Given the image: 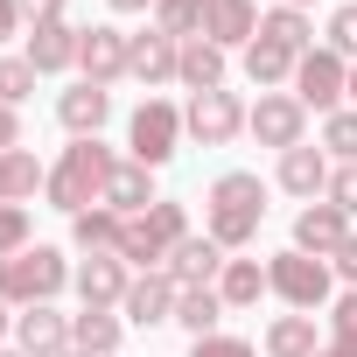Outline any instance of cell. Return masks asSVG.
<instances>
[{
  "mask_svg": "<svg viewBox=\"0 0 357 357\" xmlns=\"http://www.w3.org/2000/svg\"><path fill=\"white\" fill-rule=\"evenodd\" d=\"M204 218H211V238H218L225 252L252 245V238H259V225H266V183H259L252 168L218 175L211 197H204Z\"/></svg>",
  "mask_w": 357,
  "mask_h": 357,
  "instance_id": "cell-1",
  "label": "cell"
},
{
  "mask_svg": "<svg viewBox=\"0 0 357 357\" xmlns=\"http://www.w3.org/2000/svg\"><path fill=\"white\" fill-rule=\"evenodd\" d=\"M112 168H119V161H112V147H105V140H70V147H63V161L50 168V183H43V190H50V204H56V211H70V218H77V211L105 204Z\"/></svg>",
  "mask_w": 357,
  "mask_h": 357,
  "instance_id": "cell-2",
  "label": "cell"
},
{
  "mask_svg": "<svg viewBox=\"0 0 357 357\" xmlns=\"http://www.w3.org/2000/svg\"><path fill=\"white\" fill-rule=\"evenodd\" d=\"M190 238V211L183 204H154V211H140V218H126V231H119V259L126 266H140V273H161L168 266V252Z\"/></svg>",
  "mask_w": 357,
  "mask_h": 357,
  "instance_id": "cell-3",
  "label": "cell"
},
{
  "mask_svg": "<svg viewBox=\"0 0 357 357\" xmlns=\"http://www.w3.org/2000/svg\"><path fill=\"white\" fill-rule=\"evenodd\" d=\"M63 280H70V266H63L56 245H29V252H15V259H0V301H8V308L56 301Z\"/></svg>",
  "mask_w": 357,
  "mask_h": 357,
  "instance_id": "cell-4",
  "label": "cell"
},
{
  "mask_svg": "<svg viewBox=\"0 0 357 357\" xmlns=\"http://www.w3.org/2000/svg\"><path fill=\"white\" fill-rule=\"evenodd\" d=\"M266 287L287 301V308H301V315H315L322 301H329V259H308V252H273L266 259Z\"/></svg>",
  "mask_w": 357,
  "mask_h": 357,
  "instance_id": "cell-5",
  "label": "cell"
},
{
  "mask_svg": "<svg viewBox=\"0 0 357 357\" xmlns=\"http://www.w3.org/2000/svg\"><path fill=\"white\" fill-rule=\"evenodd\" d=\"M126 147H133V161H140V168L175 161V147H183V112H175L168 98L133 105V119H126Z\"/></svg>",
  "mask_w": 357,
  "mask_h": 357,
  "instance_id": "cell-6",
  "label": "cell"
},
{
  "mask_svg": "<svg viewBox=\"0 0 357 357\" xmlns=\"http://www.w3.org/2000/svg\"><path fill=\"white\" fill-rule=\"evenodd\" d=\"M343 91H350V63H343L336 50H308V56L294 63V98H301V105H315L322 119H329V112H343Z\"/></svg>",
  "mask_w": 357,
  "mask_h": 357,
  "instance_id": "cell-7",
  "label": "cell"
},
{
  "mask_svg": "<svg viewBox=\"0 0 357 357\" xmlns=\"http://www.w3.org/2000/svg\"><path fill=\"white\" fill-rule=\"evenodd\" d=\"M245 119H252V112L238 105V91H197L190 112H183V133L204 140V147H225V140L245 133Z\"/></svg>",
  "mask_w": 357,
  "mask_h": 357,
  "instance_id": "cell-8",
  "label": "cell"
},
{
  "mask_svg": "<svg viewBox=\"0 0 357 357\" xmlns=\"http://www.w3.org/2000/svg\"><path fill=\"white\" fill-rule=\"evenodd\" d=\"M245 126L259 133V147H280V154H287V147H301V133H308V105H301L294 91H266Z\"/></svg>",
  "mask_w": 357,
  "mask_h": 357,
  "instance_id": "cell-9",
  "label": "cell"
},
{
  "mask_svg": "<svg viewBox=\"0 0 357 357\" xmlns=\"http://www.w3.org/2000/svg\"><path fill=\"white\" fill-rule=\"evenodd\" d=\"M175 70H183V43L175 36H161V29L126 36V77H140L154 91V84H175Z\"/></svg>",
  "mask_w": 357,
  "mask_h": 357,
  "instance_id": "cell-10",
  "label": "cell"
},
{
  "mask_svg": "<svg viewBox=\"0 0 357 357\" xmlns=\"http://www.w3.org/2000/svg\"><path fill=\"white\" fill-rule=\"evenodd\" d=\"M197 36L218 50H238L259 36V8L252 0H197Z\"/></svg>",
  "mask_w": 357,
  "mask_h": 357,
  "instance_id": "cell-11",
  "label": "cell"
},
{
  "mask_svg": "<svg viewBox=\"0 0 357 357\" xmlns=\"http://www.w3.org/2000/svg\"><path fill=\"white\" fill-rule=\"evenodd\" d=\"M70 280H77V301H84V308H119V301H126V287H133V273H126V259H119V252H91Z\"/></svg>",
  "mask_w": 357,
  "mask_h": 357,
  "instance_id": "cell-12",
  "label": "cell"
},
{
  "mask_svg": "<svg viewBox=\"0 0 357 357\" xmlns=\"http://www.w3.org/2000/svg\"><path fill=\"white\" fill-rule=\"evenodd\" d=\"M15 350H29V357H63V350H70V315H56L50 301L22 308V315H15Z\"/></svg>",
  "mask_w": 357,
  "mask_h": 357,
  "instance_id": "cell-13",
  "label": "cell"
},
{
  "mask_svg": "<svg viewBox=\"0 0 357 357\" xmlns=\"http://www.w3.org/2000/svg\"><path fill=\"white\" fill-rule=\"evenodd\" d=\"M175 294H183V287H175V273L161 266V273H140L133 287H126V301H119V315L126 322H175Z\"/></svg>",
  "mask_w": 357,
  "mask_h": 357,
  "instance_id": "cell-14",
  "label": "cell"
},
{
  "mask_svg": "<svg viewBox=\"0 0 357 357\" xmlns=\"http://www.w3.org/2000/svg\"><path fill=\"white\" fill-rule=\"evenodd\" d=\"M77 63H84V77H91V84H119V77H126V29H112V22H91V29H84V50H77Z\"/></svg>",
  "mask_w": 357,
  "mask_h": 357,
  "instance_id": "cell-15",
  "label": "cell"
},
{
  "mask_svg": "<svg viewBox=\"0 0 357 357\" xmlns=\"http://www.w3.org/2000/svg\"><path fill=\"white\" fill-rule=\"evenodd\" d=\"M56 119H63L77 140H98V126L112 119V91H105V84H91V77H77V84L56 98Z\"/></svg>",
  "mask_w": 357,
  "mask_h": 357,
  "instance_id": "cell-16",
  "label": "cell"
},
{
  "mask_svg": "<svg viewBox=\"0 0 357 357\" xmlns=\"http://www.w3.org/2000/svg\"><path fill=\"white\" fill-rule=\"evenodd\" d=\"M343 238H350V218H343L336 204H308V211L294 218V252H308V259H336Z\"/></svg>",
  "mask_w": 357,
  "mask_h": 357,
  "instance_id": "cell-17",
  "label": "cell"
},
{
  "mask_svg": "<svg viewBox=\"0 0 357 357\" xmlns=\"http://www.w3.org/2000/svg\"><path fill=\"white\" fill-rule=\"evenodd\" d=\"M77 50H84V29H70V22H43V29H29V63H36V77L70 70Z\"/></svg>",
  "mask_w": 357,
  "mask_h": 357,
  "instance_id": "cell-18",
  "label": "cell"
},
{
  "mask_svg": "<svg viewBox=\"0 0 357 357\" xmlns=\"http://www.w3.org/2000/svg\"><path fill=\"white\" fill-rule=\"evenodd\" d=\"M225 259H231V252L204 231V238H183V245L168 252V273H175V287H211V280L225 273Z\"/></svg>",
  "mask_w": 357,
  "mask_h": 357,
  "instance_id": "cell-19",
  "label": "cell"
},
{
  "mask_svg": "<svg viewBox=\"0 0 357 357\" xmlns=\"http://www.w3.org/2000/svg\"><path fill=\"white\" fill-rule=\"evenodd\" d=\"M280 190L315 204V197L329 190V154H322V147H308V140H301V147H287V154H280Z\"/></svg>",
  "mask_w": 357,
  "mask_h": 357,
  "instance_id": "cell-20",
  "label": "cell"
},
{
  "mask_svg": "<svg viewBox=\"0 0 357 357\" xmlns=\"http://www.w3.org/2000/svg\"><path fill=\"white\" fill-rule=\"evenodd\" d=\"M161 197H154V168H140V161H119L112 168V183H105V211H119V218H140V211H154Z\"/></svg>",
  "mask_w": 357,
  "mask_h": 357,
  "instance_id": "cell-21",
  "label": "cell"
},
{
  "mask_svg": "<svg viewBox=\"0 0 357 357\" xmlns=\"http://www.w3.org/2000/svg\"><path fill=\"white\" fill-rule=\"evenodd\" d=\"M119 322H126V315H112V308L70 315V350H84V357H119Z\"/></svg>",
  "mask_w": 357,
  "mask_h": 357,
  "instance_id": "cell-22",
  "label": "cell"
},
{
  "mask_svg": "<svg viewBox=\"0 0 357 357\" xmlns=\"http://www.w3.org/2000/svg\"><path fill=\"white\" fill-rule=\"evenodd\" d=\"M50 183V168L29 154V147H0V204H22Z\"/></svg>",
  "mask_w": 357,
  "mask_h": 357,
  "instance_id": "cell-23",
  "label": "cell"
},
{
  "mask_svg": "<svg viewBox=\"0 0 357 357\" xmlns=\"http://www.w3.org/2000/svg\"><path fill=\"white\" fill-rule=\"evenodd\" d=\"M175 77L190 84V98H197V91H225V50L204 43V36H190V43H183V70H175Z\"/></svg>",
  "mask_w": 357,
  "mask_h": 357,
  "instance_id": "cell-24",
  "label": "cell"
},
{
  "mask_svg": "<svg viewBox=\"0 0 357 357\" xmlns=\"http://www.w3.org/2000/svg\"><path fill=\"white\" fill-rule=\"evenodd\" d=\"M218 294H225V308H259V294H273V287H266V266L259 259H225Z\"/></svg>",
  "mask_w": 357,
  "mask_h": 357,
  "instance_id": "cell-25",
  "label": "cell"
},
{
  "mask_svg": "<svg viewBox=\"0 0 357 357\" xmlns=\"http://www.w3.org/2000/svg\"><path fill=\"white\" fill-rule=\"evenodd\" d=\"M322 343H315V315H273L266 322V357H315Z\"/></svg>",
  "mask_w": 357,
  "mask_h": 357,
  "instance_id": "cell-26",
  "label": "cell"
},
{
  "mask_svg": "<svg viewBox=\"0 0 357 357\" xmlns=\"http://www.w3.org/2000/svg\"><path fill=\"white\" fill-rule=\"evenodd\" d=\"M119 231H126V218H119V211H105V204H91V211H77V218H70V238H77L84 252H119Z\"/></svg>",
  "mask_w": 357,
  "mask_h": 357,
  "instance_id": "cell-27",
  "label": "cell"
},
{
  "mask_svg": "<svg viewBox=\"0 0 357 357\" xmlns=\"http://www.w3.org/2000/svg\"><path fill=\"white\" fill-rule=\"evenodd\" d=\"M218 315H225L218 287H183V294H175V322H183L190 336H218Z\"/></svg>",
  "mask_w": 357,
  "mask_h": 357,
  "instance_id": "cell-28",
  "label": "cell"
},
{
  "mask_svg": "<svg viewBox=\"0 0 357 357\" xmlns=\"http://www.w3.org/2000/svg\"><path fill=\"white\" fill-rule=\"evenodd\" d=\"M308 15L301 8H273V15H259V43H273V50H287V56H308Z\"/></svg>",
  "mask_w": 357,
  "mask_h": 357,
  "instance_id": "cell-29",
  "label": "cell"
},
{
  "mask_svg": "<svg viewBox=\"0 0 357 357\" xmlns=\"http://www.w3.org/2000/svg\"><path fill=\"white\" fill-rule=\"evenodd\" d=\"M294 63H301V56H287V50H273V43H259V36L245 43V77H252L259 91L287 84V77H294Z\"/></svg>",
  "mask_w": 357,
  "mask_h": 357,
  "instance_id": "cell-30",
  "label": "cell"
},
{
  "mask_svg": "<svg viewBox=\"0 0 357 357\" xmlns=\"http://www.w3.org/2000/svg\"><path fill=\"white\" fill-rule=\"evenodd\" d=\"M329 350L336 357H357V287L329 301Z\"/></svg>",
  "mask_w": 357,
  "mask_h": 357,
  "instance_id": "cell-31",
  "label": "cell"
},
{
  "mask_svg": "<svg viewBox=\"0 0 357 357\" xmlns=\"http://www.w3.org/2000/svg\"><path fill=\"white\" fill-rule=\"evenodd\" d=\"M36 91V63L29 56H0V105H22Z\"/></svg>",
  "mask_w": 357,
  "mask_h": 357,
  "instance_id": "cell-32",
  "label": "cell"
},
{
  "mask_svg": "<svg viewBox=\"0 0 357 357\" xmlns=\"http://www.w3.org/2000/svg\"><path fill=\"white\" fill-rule=\"evenodd\" d=\"M154 29H161V36H175V43L197 36V0H154Z\"/></svg>",
  "mask_w": 357,
  "mask_h": 357,
  "instance_id": "cell-33",
  "label": "cell"
},
{
  "mask_svg": "<svg viewBox=\"0 0 357 357\" xmlns=\"http://www.w3.org/2000/svg\"><path fill=\"white\" fill-rule=\"evenodd\" d=\"M322 147H329L336 161H357V112H329V119H322Z\"/></svg>",
  "mask_w": 357,
  "mask_h": 357,
  "instance_id": "cell-34",
  "label": "cell"
},
{
  "mask_svg": "<svg viewBox=\"0 0 357 357\" xmlns=\"http://www.w3.org/2000/svg\"><path fill=\"white\" fill-rule=\"evenodd\" d=\"M29 252V204H0V259Z\"/></svg>",
  "mask_w": 357,
  "mask_h": 357,
  "instance_id": "cell-35",
  "label": "cell"
},
{
  "mask_svg": "<svg viewBox=\"0 0 357 357\" xmlns=\"http://www.w3.org/2000/svg\"><path fill=\"white\" fill-rule=\"evenodd\" d=\"M322 204H336L343 218H357V161L329 168V190H322Z\"/></svg>",
  "mask_w": 357,
  "mask_h": 357,
  "instance_id": "cell-36",
  "label": "cell"
},
{
  "mask_svg": "<svg viewBox=\"0 0 357 357\" xmlns=\"http://www.w3.org/2000/svg\"><path fill=\"white\" fill-rule=\"evenodd\" d=\"M329 50H336L343 63L357 56V0H350V8H336V15H329Z\"/></svg>",
  "mask_w": 357,
  "mask_h": 357,
  "instance_id": "cell-37",
  "label": "cell"
},
{
  "mask_svg": "<svg viewBox=\"0 0 357 357\" xmlns=\"http://www.w3.org/2000/svg\"><path fill=\"white\" fill-rule=\"evenodd\" d=\"M190 357H252V343L245 336H197Z\"/></svg>",
  "mask_w": 357,
  "mask_h": 357,
  "instance_id": "cell-38",
  "label": "cell"
},
{
  "mask_svg": "<svg viewBox=\"0 0 357 357\" xmlns=\"http://www.w3.org/2000/svg\"><path fill=\"white\" fill-rule=\"evenodd\" d=\"M22 8V22L29 29H43V22H63V0H15Z\"/></svg>",
  "mask_w": 357,
  "mask_h": 357,
  "instance_id": "cell-39",
  "label": "cell"
},
{
  "mask_svg": "<svg viewBox=\"0 0 357 357\" xmlns=\"http://www.w3.org/2000/svg\"><path fill=\"white\" fill-rule=\"evenodd\" d=\"M329 266H336V273H343V280H350V287H357V231H350V238H343V245H336V259H329Z\"/></svg>",
  "mask_w": 357,
  "mask_h": 357,
  "instance_id": "cell-40",
  "label": "cell"
},
{
  "mask_svg": "<svg viewBox=\"0 0 357 357\" xmlns=\"http://www.w3.org/2000/svg\"><path fill=\"white\" fill-rule=\"evenodd\" d=\"M0 147H22V119H15V105H0Z\"/></svg>",
  "mask_w": 357,
  "mask_h": 357,
  "instance_id": "cell-41",
  "label": "cell"
},
{
  "mask_svg": "<svg viewBox=\"0 0 357 357\" xmlns=\"http://www.w3.org/2000/svg\"><path fill=\"white\" fill-rule=\"evenodd\" d=\"M8 36H22V8H15V0H0V43H8Z\"/></svg>",
  "mask_w": 357,
  "mask_h": 357,
  "instance_id": "cell-42",
  "label": "cell"
},
{
  "mask_svg": "<svg viewBox=\"0 0 357 357\" xmlns=\"http://www.w3.org/2000/svg\"><path fill=\"white\" fill-rule=\"evenodd\" d=\"M154 0H112V15H147Z\"/></svg>",
  "mask_w": 357,
  "mask_h": 357,
  "instance_id": "cell-43",
  "label": "cell"
},
{
  "mask_svg": "<svg viewBox=\"0 0 357 357\" xmlns=\"http://www.w3.org/2000/svg\"><path fill=\"white\" fill-rule=\"evenodd\" d=\"M8 322H15V315H8V301H0V336H8Z\"/></svg>",
  "mask_w": 357,
  "mask_h": 357,
  "instance_id": "cell-44",
  "label": "cell"
},
{
  "mask_svg": "<svg viewBox=\"0 0 357 357\" xmlns=\"http://www.w3.org/2000/svg\"><path fill=\"white\" fill-rule=\"evenodd\" d=\"M280 8H308V0H280Z\"/></svg>",
  "mask_w": 357,
  "mask_h": 357,
  "instance_id": "cell-45",
  "label": "cell"
},
{
  "mask_svg": "<svg viewBox=\"0 0 357 357\" xmlns=\"http://www.w3.org/2000/svg\"><path fill=\"white\" fill-rule=\"evenodd\" d=\"M0 357H29V350H0Z\"/></svg>",
  "mask_w": 357,
  "mask_h": 357,
  "instance_id": "cell-46",
  "label": "cell"
},
{
  "mask_svg": "<svg viewBox=\"0 0 357 357\" xmlns=\"http://www.w3.org/2000/svg\"><path fill=\"white\" fill-rule=\"evenodd\" d=\"M350 98H357V70H350Z\"/></svg>",
  "mask_w": 357,
  "mask_h": 357,
  "instance_id": "cell-47",
  "label": "cell"
},
{
  "mask_svg": "<svg viewBox=\"0 0 357 357\" xmlns=\"http://www.w3.org/2000/svg\"><path fill=\"white\" fill-rule=\"evenodd\" d=\"M63 357H84V350H63Z\"/></svg>",
  "mask_w": 357,
  "mask_h": 357,
  "instance_id": "cell-48",
  "label": "cell"
},
{
  "mask_svg": "<svg viewBox=\"0 0 357 357\" xmlns=\"http://www.w3.org/2000/svg\"><path fill=\"white\" fill-rule=\"evenodd\" d=\"M315 357H336V350H315Z\"/></svg>",
  "mask_w": 357,
  "mask_h": 357,
  "instance_id": "cell-49",
  "label": "cell"
}]
</instances>
